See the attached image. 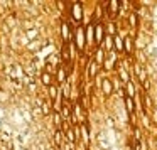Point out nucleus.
<instances>
[{"instance_id":"nucleus-12","label":"nucleus","mask_w":157,"mask_h":150,"mask_svg":"<svg viewBox=\"0 0 157 150\" xmlns=\"http://www.w3.org/2000/svg\"><path fill=\"white\" fill-rule=\"evenodd\" d=\"M88 68H90V76L93 78V76L96 74V62H90V66H88Z\"/></svg>"},{"instance_id":"nucleus-10","label":"nucleus","mask_w":157,"mask_h":150,"mask_svg":"<svg viewBox=\"0 0 157 150\" xmlns=\"http://www.w3.org/2000/svg\"><path fill=\"white\" fill-rule=\"evenodd\" d=\"M125 105H127L128 113H133V99L130 98V96H127V98H125Z\"/></svg>"},{"instance_id":"nucleus-14","label":"nucleus","mask_w":157,"mask_h":150,"mask_svg":"<svg viewBox=\"0 0 157 150\" xmlns=\"http://www.w3.org/2000/svg\"><path fill=\"white\" fill-rule=\"evenodd\" d=\"M56 7H58L59 10H63V9L66 7V4H63V2H56Z\"/></svg>"},{"instance_id":"nucleus-15","label":"nucleus","mask_w":157,"mask_h":150,"mask_svg":"<svg viewBox=\"0 0 157 150\" xmlns=\"http://www.w3.org/2000/svg\"><path fill=\"white\" fill-rule=\"evenodd\" d=\"M96 54H98V56H96V59H98V61H101V59H103V52H101V51H98Z\"/></svg>"},{"instance_id":"nucleus-1","label":"nucleus","mask_w":157,"mask_h":150,"mask_svg":"<svg viewBox=\"0 0 157 150\" xmlns=\"http://www.w3.org/2000/svg\"><path fill=\"white\" fill-rule=\"evenodd\" d=\"M66 78H68V73H66V69L63 68V64L61 66H58L56 68V76H54V84L58 86V88H61L63 84L66 83Z\"/></svg>"},{"instance_id":"nucleus-16","label":"nucleus","mask_w":157,"mask_h":150,"mask_svg":"<svg viewBox=\"0 0 157 150\" xmlns=\"http://www.w3.org/2000/svg\"><path fill=\"white\" fill-rule=\"evenodd\" d=\"M125 44H127V52H130V39H125Z\"/></svg>"},{"instance_id":"nucleus-17","label":"nucleus","mask_w":157,"mask_h":150,"mask_svg":"<svg viewBox=\"0 0 157 150\" xmlns=\"http://www.w3.org/2000/svg\"><path fill=\"white\" fill-rule=\"evenodd\" d=\"M56 150H61V148H58V147H56Z\"/></svg>"},{"instance_id":"nucleus-4","label":"nucleus","mask_w":157,"mask_h":150,"mask_svg":"<svg viewBox=\"0 0 157 150\" xmlns=\"http://www.w3.org/2000/svg\"><path fill=\"white\" fill-rule=\"evenodd\" d=\"M71 17L75 19L76 22H79L81 21V17H83V9H81V5L78 4V2H75V4H71Z\"/></svg>"},{"instance_id":"nucleus-6","label":"nucleus","mask_w":157,"mask_h":150,"mask_svg":"<svg viewBox=\"0 0 157 150\" xmlns=\"http://www.w3.org/2000/svg\"><path fill=\"white\" fill-rule=\"evenodd\" d=\"M63 142H64V132L61 128H56L54 130V145L59 147Z\"/></svg>"},{"instance_id":"nucleus-11","label":"nucleus","mask_w":157,"mask_h":150,"mask_svg":"<svg viewBox=\"0 0 157 150\" xmlns=\"http://www.w3.org/2000/svg\"><path fill=\"white\" fill-rule=\"evenodd\" d=\"M103 91H105L106 95H110V93H112V84H110L108 79H105V81H103Z\"/></svg>"},{"instance_id":"nucleus-5","label":"nucleus","mask_w":157,"mask_h":150,"mask_svg":"<svg viewBox=\"0 0 157 150\" xmlns=\"http://www.w3.org/2000/svg\"><path fill=\"white\" fill-rule=\"evenodd\" d=\"M59 91H61V88H58L56 84L49 86V88H48V99H49V101H56L58 96H59Z\"/></svg>"},{"instance_id":"nucleus-3","label":"nucleus","mask_w":157,"mask_h":150,"mask_svg":"<svg viewBox=\"0 0 157 150\" xmlns=\"http://www.w3.org/2000/svg\"><path fill=\"white\" fill-rule=\"evenodd\" d=\"M41 83H42V86L49 88V86L54 84V76H52L49 71H46V69H44V71L41 73Z\"/></svg>"},{"instance_id":"nucleus-2","label":"nucleus","mask_w":157,"mask_h":150,"mask_svg":"<svg viewBox=\"0 0 157 150\" xmlns=\"http://www.w3.org/2000/svg\"><path fill=\"white\" fill-rule=\"evenodd\" d=\"M73 44H75V47L78 49V51H83V47H85V37H83V27H78L75 32V37H73Z\"/></svg>"},{"instance_id":"nucleus-8","label":"nucleus","mask_w":157,"mask_h":150,"mask_svg":"<svg viewBox=\"0 0 157 150\" xmlns=\"http://www.w3.org/2000/svg\"><path fill=\"white\" fill-rule=\"evenodd\" d=\"M101 36H103V31H101V25H96V31H95V39H96V44H100V42H101Z\"/></svg>"},{"instance_id":"nucleus-7","label":"nucleus","mask_w":157,"mask_h":150,"mask_svg":"<svg viewBox=\"0 0 157 150\" xmlns=\"http://www.w3.org/2000/svg\"><path fill=\"white\" fill-rule=\"evenodd\" d=\"M41 113H42V115H46V116L51 115V113H52V110H51V103H49V99H46V101L42 103V106H41Z\"/></svg>"},{"instance_id":"nucleus-13","label":"nucleus","mask_w":157,"mask_h":150,"mask_svg":"<svg viewBox=\"0 0 157 150\" xmlns=\"http://www.w3.org/2000/svg\"><path fill=\"white\" fill-rule=\"evenodd\" d=\"M115 46H117V49L122 51V39H120V37H115Z\"/></svg>"},{"instance_id":"nucleus-9","label":"nucleus","mask_w":157,"mask_h":150,"mask_svg":"<svg viewBox=\"0 0 157 150\" xmlns=\"http://www.w3.org/2000/svg\"><path fill=\"white\" fill-rule=\"evenodd\" d=\"M79 133H81V138L85 140V142H88L90 137H88V126H86V123H83V125H81V132H79Z\"/></svg>"}]
</instances>
